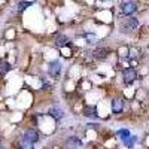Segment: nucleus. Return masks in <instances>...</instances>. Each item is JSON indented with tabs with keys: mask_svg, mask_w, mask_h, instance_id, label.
Segmentation results:
<instances>
[{
	"mask_svg": "<svg viewBox=\"0 0 149 149\" xmlns=\"http://www.w3.org/2000/svg\"><path fill=\"white\" fill-rule=\"evenodd\" d=\"M60 73H61V64L60 61H52L49 64V74L52 78H60Z\"/></svg>",
	"mask_w": 149,
	"mask_h": 149,
	"instance_id": "obj_3",
	"label": "nucleus"
},
{
	"mask_svg": "<svg viewBox=\"0 0 149 149\" xmlns=\"http://www.w3.org/2000/svg\"><path fill=\"white\" fill-rule=\"evenodd\" d=\"M81 145H82V143H81L79 139L72 137V139H69V142H67V149H76V148H79Z\"/></svg>",
	"mask_w": 149,
	"mask_h": 149,
	"instance_id": "obj_8",
	"label": "nucleus"
},
{
	"mask_svg": "<svg viewBox=\"0 0 149 149\" xmlns=\"http://www.w3.org/2000/svg\"><path fill=\"white\" fill-rule=\"evenodd\" d=\"M137 26H139V22H137V19L136 18H128L127 19V22H125V26H124V31H131V30H134V29H137Z\"/></svg>",
	"mask_w": 149,
	"mask_h": 149,
	"instance_id": "obj_4",
	"label": "nucleus"
},
{
	"mask_svg": "<svg viewBox=\"0 0 149 149\" xmlns=\"http://www.w3.org/2000/svg\"><path fill=\"white\" fill-rule=\"evenodd\" d=\"M21 148L22 149H33V143L26 140V139H21Z\"/></svg>",
	"mask_w": 149,
	"mask_h": 149,
	"instance_id": "obj_13",
	"label": "nucleus"
},
{
	"mask_svg": "<svg viewBox=\"0 0 149 149\" xmlns=\"http://www.w3.org/2000/svg\"><path fill=\"white\" fill-rule=\"evenodd\" d=\"M118 136L121 137L122 142H125V140L130 137V131H128V130H119V131H118Z\"/></svg>",
	"mask_w": 149,
	"mask_h": 149,
	"instance_id": "obj_12",
	"label": "nucleus"
},
{
	"mask_svg": "<svg viewBox=\"0 0 149 149\" xmlns=\"http://www.w3.org/2000/svg\"><path fill=\"white\" fill-rule=\"evenodd\" d=\"M22 139H26V140H29V142L34 143V142L37 140V133H36V130H27L26 133H24Z\"/></svg>",
	"mask_w": 149,
	"mask_h": 149,
	"instance_id": "obj_5",
	"label": "nucleus"
},
{
	"mask_svg": "<svg viewBox=\"0 0 149 149\" xmlns=\"http://www.w3.org/2000/svg\"><path fill=\"white\" fill-rule=\"evenodd\" d=\"M122 107H124V103H122L121 98H115V100L112 102V110H113L115 113H121Z\"/></svg>",
	"mask_w": 149,
	"mask_h": 149,
	"instance_id": "obj_6",
	"label": "nucleus"
},
{
	"mask_svg": "<svg viewBox=\"0 0 149 149\" xmlns=\"http://www.w3.org/2000/svg\"><path fill=\"white\" fill-rule=\"evenodd\" d=\"M10 70V66H9V63H6V61H0V74H6Z\"/></svg>",
	"mask_w": 149,
	"mask_h": 149,
	"instance_id": "obj_10",
	"label": "nucleus"
},
{
	"mask_svg": "<svg viewBox=\"0 0 149 149\" xmlns=\"http://www.w3.org/2000/svg\"><path fill=\"white\" fill-rule=\"evenodd\" d=\"M31 5H33L31 2H21V3L18 5V9H19V10H24V9H27V8L31 6Z\"/></svg>",
	"mask_w": 149,
	"mask_h": 149,
	"instance_id": "obj_14",
	"label": "nucleus"
},
{
	"mask_svg": "<svg viewBox=\"0 0 149 149\" xmlns=\"http://www.w3.org/2000/svg\"><path fill=\"white\" fill-rule=\"evenodd\" d=\"M0 149H5V148H2V146H0Z\"/></svg>",
	"mask_w": 149,
	"mask_h": 149,
	"instance_id": "obj_16",
	"label": "nucleus"
},
{
	"mask_svg": "<svg viewBox=\"0 0 149 149\" xmlns=\"http://www.w3.org/2000/svg\"><path fill=\"white\" fill-rule=\"evenodd\" d=\"M94 112H95L94 107H91V109L86 107V109H85V115H86V116H97V113H94Z\"/></svg>",
	"mask_w": 149,
	"mask_h": 149,
	"instance_id": "obj_15",
	"label": "nucleus"
},
{
	"mask_svg": "<svg viewBox=\"0 0 149 149\" xmlns=\"http://www.w3.org/2000/svg\"><path fill=\"white\" fill-rule=\"evenodd\" d=\"M49 115H51V116H54V118H63V110H61V109H58V107H52V109H49Z\"/></svg>",
	"mask_w": 149,
	"mask_h": 149,
	"instance_id": "obj_9",
	"label": "nucleus"
},
{
	"mask_svg": "<svg viewBox=\"0 0 149 149\" xmlns=\"http://www.w3.org/2000/svg\"><path fill=\"white\" fill-rule=\"evenodd\" d=\"M107 55V51L106 49H103V48H98V49H95L94 51V57L95 58H104Z\"/></svg>",
	"mask_w": 149,
	"mask_h": 149,
	"instance_id": "obj_11",
	"label": "nucleus"
},
{
	"mask_svg": "<svg viewBox=\"0 0 149 149\" xmlns=\"http://www.w3.org/2000/svg\"><path fill=\"white\" fill-rule=\"evenodd\" d=\"M122 76H124V82H125V84H131V82H134L136 76H137V73H136V70L133 67H128V69L124 70Z\"/></svg>",
	"mask_w": 149,
	"mask_h": 149,
	"instance_id": "obj_1",
	"label": "nucleus"
},
{
	"mask_svg": "<svg viewBox=\"0 0 149 149\" xmlns=\"http://www.w3.org/2000/svg\"><path fill=\"white\" fill-rule=\"evenodd\" d=\"M55 43H57V46L63 48V46H67V45H69V39H67V37H66L64 34H60V36H57Z\"/></svg>",
	"mask_w": 149,
	"mask_h": 149,
	"instance_id": "obj_7",
	"label": "nucleus"
},
{
	"mask_svg": "<svg viewBox=\"0 0 149 149\" xmlns=\"http://www.w3.org/2000/svg\"><path fill=\"white\" fill-rule=\"evenodd\" d=\"M122 12H124V14H125V15H131V14H134V12H136V9H137V3H136V2H125V3H122Z\"/></svg>",
	"mask_w": 149,
	"mask_h": 149,
	"instance_id": "obj_2",
	"label": "nucleus"
}]
</instances>
